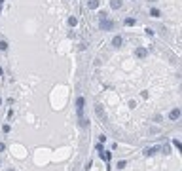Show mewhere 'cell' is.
<instances>
[{
    "label": "cell",
    "mask_w": 182,
    "mask_h": 171,
    "mask_svg": "<svg viewBox=\"0 0 182 171\" xmlns=\"http://www.w3.org/2000/svg\"><path fill=\"white\" fill-rule=\"evenodd\" d=\"M121 44H123V38H121L120 34L112 38V46H114V48H121Z\"/></svg>",
    "instance_id": "5b68a950"
},
{
    "label": "cell",
    "mask_w": 182,
    "mask_h": 171,
    "mask_svg": "<svg viewBox=\"0 0 182 171\" xmlns=\"http://www.w3.org/2000/svg\"><path fill=\"white\" fill-rule=\"evenodd\" d=\"M135 55L139 57V59H144V57L148 55V50L146 48H137V51H135Z\"/></svg>",
    "instance_id": "277c9868"
},
{
    "label": "cell",
    "mask_w": 182,
    "mask_h": 171,
    "mask_svg": "<svg viewBox=\"0 0 182 171\" xmlns=\"http://www.w3.org/2000/svg\"><path fill=\"white\" fill-rule=\"evenodd\" d=\"M173 145H175V146H176V148H178V150L182 148V145H180V141H176V139H175V141H173Z\"/></svg>",
    "instance_id": "e0dca14e"
},
{
    "label": "cell",
    "mask_w": 182,
    "mask_h": 171,
    "mask_svg": "<svg viewBox=\"0 0 182 171\" xmlns=\"http://www.w3.org/2000/svg\"><path fill=\"white\" fill-rule=\"evenodd\" d=\"M87 8L89 10H97L99 8V0H87Z\"/></svg>",
    "instance_id": "52a82bcc"
},
{
    "label": "cell",
    "mask_w": 182,
    "mask_h": 171,
    "mask_svg": "<svg viewBox=\"0 0 182 171\" xmlns=\"http://www.w3.org/2000/svg\"><path fill=\"white\" fill-rule=\"evenodd\" d=\"M4 150H6V145H4V142H0V152H4Z\"/></svg>",
    "instance_id": "ac0fdd59"
},
{
    "label": "cell",
    "mask_w": 182,
    "mask_h": 171,
    "mask_svg": "<svg viewBox=\"0 0 182 171\" xmlns=\"http://www.w3.org/2000/svg\"><path fill=\"white\" fill-rule=\"evenodd\" d=\"M8 50V42L6 40H0V51H6Z\"/></svg>",
    "instance_id": "7c38bea8"
},
{
    "label": "cell",
    "mask_w": 182,
    "mask_h": 171,
    "mask_svg": "<svg viewBox=\"0 0 182 171\" xmlns=\"http://www.w3.org/2000/svg\"><path fill=\"white\" fill-rule=\"evenodd\" d=\"M0 105H2V97H0Z\"/></svg>",
    "instance_id": "d6986e66"
},
{
    "label": "cell",
    "mask_w": 182,
    "mask_h": 171,
    "mask_svg": "<svg viewBox=\"0 0 182 171\" xmlns=\"http://www.w3.org/2000/svg\"><path fill=\"white\" fill-rule=\"evenodd\" d=\"M125 165H127V164H125V162H123V160H121V162H118V169H123V167H125Z\"/></svg>",
    "instance_id": "2e32d148"
},
{
    "label": "cell",
    "mask_w": 182,
    "mask_h": 171,
    "mask_svg": "<svg viewBox=\"0 0 182 171\" xmlns=\"http://www.w3.org/2000/svg\"><path fill=\"white\" fill-rule=\"evenodd\" d=\"M84 103H86L84 97H78V99H76V110H78V116L80 118H82V112H84Z\"/></svg>",
    "instance_id": "7a4b0ae2"
},
{
    "label": "cell",
    "mask_w": 182,
    "mask_h": 171,
    "mask_svg": "<svg viewBox=\"0 0 182 171\" xmlns=\"http://www.w3.org/2000/svg\"><path fill=\"white\" fill-rule=\"evenodd\" d=\"M125 25H127V27L135 25V19H133V17H127V19H125Z\"/></svg>",
    "instance_id": "4fadbf2b"
},
{
    "label": "cell",
    "mask_w": 182,
    "mask_h": 171,
    "mask_svg": "<svg viewBox=\"0 0 182 171\" xmlns=\"http://www.w3.org/2000/svg\"><path fill=\"white\" fill-rule=\"evenodd\" d=\"M99 27H101V31H112V28H114V23H112L108 17H101Z\"/></svg>",
    "instance_id": "6da1fadb"
},
{
    "label": "cell",
    "mask_w": 182,
    "mask_h": 171,
    "mask_svg": "<svg viewBox=\"0 0 182 171\" xmlns=\"http://www.w3.org/2000/svg\"><path fill=\"white\" fill-rule=\"evenodd\" d=\"M163 154H171V146H169V145L163 146Z\"/></svg>",
    "instance_id": "9a60e30c"
},
{
    "label": "cell",
    "mask_w": 182,
    "mask_h": 171,
    "mask_svg": "<svg viewBox=\"0 0 182 171\" xmlns=\"http://www.w3.org/2000/svg\"><path fill=\"white\" fill-rule=\"evenodd\" d=\"M8 171H15V169H8Z\"/></svg>",
    "instance_id": "ffe728a7"
},
{
    "label": "cell",
    "mask_w": 182,
    "mask_h": 171,
    "mask_svg": "<svg viewBox=\"0 0 182 171\" xmlns=\"http://www.w3.org/2000/svg\"><path fill=\"white\" fill-rule=\"evenodd\" d=\"M78 25V19L74 17V15H70V17H68V27H76Z\"/></svg>",
    "instance_id": "30bf717a"
},
{
    "label": "cell",
    "mask_w": 182,
    "mask_h": 171,
    "mask_svg": "<svg viewBox=\"0 0 182 171\" xmlns=\"http://www.w3.org/2000/svg\"><path fill=\"white\" fill-rule=\"evenodd\" d=\"M101 158H103L104 162H110V158H112V154L110 152H104V150H101Z\"/></svg>",
    "instance_id": "9c48e42d"
},
{
    "label": "cell",
    "mask_w": 182,
    "mask_h": 171,
    "mask_svg": "<svg viewBox=\"0 0 182 171\" xmlns=\"http://www.w3.org/2000/svg\"><path fill=\"white\" fill-rule=\"evenodd\" d=\"M97 114H99V116H104V110H103L101 105H97Z\"/></svg>",
    "instance_id": "5bb4252c"
},
{
    "label": "cell",
    "mask_w": 182,
    "mask_h": 171,
    "mask_svg": "<svg viewBox=\"0 0 182 171\" xmlns=\"http://www.w3.org/2000/svg\"><path fill=\"white\" fill-rule=\"evenodd\" d=\"M178 118H180V108H173V110L169 112V120L175 122V120H178Z\"/></svg>",
    "instance_id": "3957f363"
},
{
    "label": "cell",
    "mask_w": 182,
    "mask_h": 171,
    "mask_svg": "<svg viewBox=\"0 0 182 171\" xmlns=\"http://www.w3.org/2000/svg\"><path fill=\"white\" fill-rule=\"evenodd\" d=\"M157 150H159L157 146H150V148H146V150H144V156H154V154H156Z\"/></svg>",
    "instance_id": "8992f818"
},
{
    "label": "cell",
    "mask_w": 182,
    "mask_h": 171,
    "mask_svg": "<svg viewBox=\"0 0 182 171\" xmlns=\"http://www.w3.org/2000/svg\"><path fill=\"white\" fill-rule=\"evenodd\" d=\"M150 15H152V17H159V15H161V11L157 10V8H152V10H150Z\"/></svg>",
    "instance_id": "8fae6325"
},
{
    "label": "cell",
    "mask_w": 182,
    "mask_h": 171,
    "mask_svg": "<svg viewBox=\"0 0 182 171\" xmlns=\"http://www.w3.org/2000/svg\"><path fill=\"white\" fill-rule=\"evenodd\" d=\"M110 8H112V10H120V8H121V0H110Z\"/></svg>",
    "instance_id": "ba28073f"
}]
</instances>
